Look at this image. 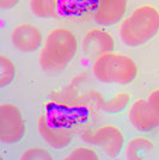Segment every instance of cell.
<instances>
[{
  "instance_id": "1",
  "label": "cell",
  "mask_w": 159,
  "mask_h": 160,
  "mask_svg": "<svg viewBox=\"0 0 159 160\" xmlns=\"http://www.w3.org/2000/svg\"><path fill=\"white\" fill-rule=\"evenodd\" d=\"M78 42L74 33L66 28L50 31L40 54V66L48 74L59 73L73 60L77 54Z\"/></svg>"
},
{
  "instance_id": "2",
  "label": "cell",
  "mask_w": 159,
  "mask_h": 160,
  "mask_svg": "<svg viewBox=\"0 0 159 160\" xmlns=\"http://www.w3.org/2000/svg\"><path fill=\"white\" fill-rule=\"evenodd\" d=\"M159 31V12L153 6H140L122 22L120 36L129 47H138L153 38Z\"/></svg>"
},
{
  "instance_id": "3",
  "label": "cell",
  "mask_w": 159,
  "mask_h": 160,
  "mask_svg": "<svg viewBox=\"0 0 159 160\" xmlns=\"http://www.w3.org/2000/svg\"><path fill=\"white\" fill-rule=\"evenodd\" d=\"M93 75L104 84L127 85L136 78L138 67L132 58L111 52L95 60Z\"/></svg>"
},
{
  "instance_id": "4",
  "label": "cell",
  "mask_w": 159,
  "mask_h": 160,
  "mask_svg": "<svg viewBox=\"0 0 159 160\" xmlns=\"http://www.w3.org/2000/svg\"><path fill=\"white\" fill-rule=\"evenodd\" d=\"M38 133L42 139L55 149L67 147L73 139V132L69 124L62 118L54 117L53 115L44 113L37 122Z\"/></svg>"
},
{
  "instance_id": "5",
  "label": "cell",
  "mask_w": 159,
  "mask_h": 160,
  "mask_svg": "<svg viewBox=\"0 0 159 160\" xmlns=\"http://www.w3.org/2000/svg\"><path fill=\"white\" fill-rule=\"evenodd\" d=\"M25 134V122L18 108L4 103L0 105V142L4 145L17 143Z\"/></svg>"
},
{
  "instance_id": "6",
  "label": "cell",
  "mask_w": 159,
  "mask_h": 160,
  "mask_svg": "<svg viewBox=\"0 0 159 160\" xmlns=\"http://www.w3.org/2000/svg\"><path fill=\"white\" fill-rule=\"evenodd\" d=\"M92 145L98 146L110 158H116L125 146V136L119 128L114 126H104L90 135L87 139Z\"/></svg>"
},
{
  "instance_id": "7",
  "label": "cell",
  "mask_w": 159,
  "mask_h": 160,
  "mask_svg": "<svg viewBox=\"0 0 159 160\" xmlns=\"http://www.w3.org/2000/svg\"><path fill=\"white\" fill-rule=\"evenodd\" d=\"M13 47L22 53H33L38 50L43 42V36L38 28L31 24H19L11 32Z\"/></svg>"
},
{
  "instance_id": "8",
  "label": "cell",
  "mask_w": 159,
  "mask_h": 160,
  "mask_svg": "<svg viewBox=\"0 0 159 160\" xmlns=\"http://www.w3.org/2000/svg\"><path fill=\"white\" fill-rule=\"evenodd\" d=\"M115 49L113 36L104 30L92 29L84 36L83 50L89 58L98 59L104 54L111 53Z\"/></svg>"
},
{
  "instance_id": "9",
  "label": "cell",
  "mask_w": 159,
  "mask_h": 160,
  "mask_svg": "<svg viewBox=\"0 0 159 160\" xmlns=\"http://www.w3.org/2000/svg\"><path fill=\"white\" fill-rule=\"evenodd\" d=\"M128 0H97L93 12L95 22L100 25H114L125 17Z\"/></svg>"
},
{
  "instance_id": "10",
  "label": "cell",
  "mask_w": 159,
  "mask_h": 160,
  "mask_svg": "<svg viewBox=\"0 0 159 160\" xmlns=\"http://www.w3.org/2000/svg\"><path fill=\"white\" fill-rule=\"evenodd\" d=\"M129 121L139 132H151L158 127L156 115L148 99H139L129 109Z\"/></svg>"
},
{
  "instance_id": "11",
  "label": "cell",
  "mask_w": 159,
  "mask_h": 160,
  "mask_svg": "<svg viewBox=\"0 0 159 160\" xmlns=\"http://www.w3.org/2000/svg\"><path fill=\"white\" fill-rule=\"evenodd\" d=\"M153 151V142L146 138H136L129 141L126 147V158L139 160L147 158Z\"/></svg>"
},
{
  "instance_id": "12",
  "label": "cell",
  "mask_w": 159,
  "mask_h": 160,
  "mask_svg": "<svg viewBox=\"0 0 159 160\" xmlns=\"http://www.w3.org/2000/svg\"><path fill=\"white\" fill-rule=\"evenodd\" d=\"M30 10L38 18H53L56 14V0H30Z\"/></svg>"
},
{
  "instance_id": "13",
  "label": "cell",
  "mask_w": 159,
  "mask_h": 160,
  "mask_svg": "<svg viewBox=\"0 0 159 160\" xmlns=\"http://www.w3.org/2000/svg\"><path fill=\"white\" fill-rule=\"evenodd\" d=\"M131 97L128 93H117L114 97H111L110 99L105 100L102 103V109L109 113H117L123 111L127 108V105L129 104Z\"/></svg>"
},
{
  "instance_id": "14",
  "label": "cell",
  "mask_w": 159,
  "mask_h": 160,
  "mask_svg": "<svg viewBox=\"0 0 159 160\" xmlns=\"http://www.w3.org/2000/svg\"><path fill=\"white\" fill-rule=\"evenodd\" d=\"M16 75L14 63L6 56H0V87L10 85Z\"/></svg>"
},
{
  "instance_id": "15",
  "label": "cell",
  "mask_w": 159,
  "mask_h": 160,
  "mask_svg": "<svg viewBox=\"0 0 159 160\" xmlns=\"http://www.w3.org/2000/svg\"><path fill=\"white\" fill-rule=\"evenodd\" d=\"M67 160H96L98 159V154L93 149L87 147H78L73 149L66 157Z\"/></svg>"
},
{
  "instance_id": "16",
  "label": "cell",
  "mask_w": 159,
  "mask_h": 160,
  "mask_svg": "<svg viewBox=\"0 0 159 160\" xmlns=\"http://www.w3.org/2000/svg\"><path fill=\"white\" fill-rule=\"evenodd\" d=\"M22 160H52L53 157L47 149L40 147H33L24 151V153L20 157Z\"/></svg>"
},
{
  "instance_id": "17",
  "label": "cell",
  "mask_w": 159,
  "mask_h": 160,
  "mask_svg": "<svg viewBox=\"0 0 159 160\" xmlns=\"http://www.w3.org/2000/svg\"><path fill=\"white\" fill-rule=\"evenodd\" d=\"M148 102H150V104L152 107L153 112L156 115V118H157V123H158L159 128V88L151 92V94L148 96Z\"/></svg>"
},
{
  "instance_id": "18",
  "label": "cell",
  "mask_w": 159,
  "mask_h": 160,
  "mask_svg": "<svg viewBox=\"0 0 159 160\" xmlns=\"http://www.w3.org/2000/svg\"><path fill=\"white\" fill-rule=\"evenodd\" d=\"M20 0H0V8L1 10H11L14 6H17V4Z\"/></svg>"
}]
</instances>
